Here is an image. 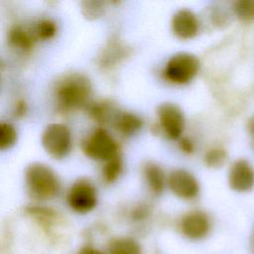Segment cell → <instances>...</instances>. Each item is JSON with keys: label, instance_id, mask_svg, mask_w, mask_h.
Listing matches in <instances>:
<instances>
[{"label": "cell", "instance_id": "1", "mask_svg": "<svg viewBox=\"0 0 254 254\" xmlns=\"http://www.w3.org/2000/svg\"><path fill=\"white\" fill-rule=\"evenodd\" d=\"M25 180L29 192L38 199L53 198L60 189L55 172L42 163L31 164L26 170Z\"/></svg>", "mask_w": 254, "mask_h": 254}, {"label": "cell", "instance_id": "2", "mask_svg": "<svg viewBox=\"0 0 254 254\" xmlns=\"http://www.w3.org/2000/svg\"><path fill=\"white\" fill-rule=\"evenodd\" d=\"M89 80L80 74L64 78L57 89L60 104L64 108H74L82 105L90 93Z\"/></svg>", "mask_w": 254, "mask_h": 254}, {"label": "cell", "instance_id": "3", "mask_svg": "<svg viewBox=\"0 0 254 254\" xmlns=\"http://www.w3.org/2000/svg\"><path fill=\"white\" fill-rule=\"evenodd\" d=\"M199 68L198 59L189 53H178L167 63L164 73L166 78L175 83H186L191 80Z\"/></svg>", "mask_w": 254, "mask_h": 254}, {"label": "cell", "instance_id": "4", "mask_svg": "<svg viewBox=\"0 0 254 254\" xmlns=\"http://www.w3.org/2000/svg\"><path fill=\"white\" fill-rule=\"evenodd\" d=\"M42 145L52 157L56 159L65 157L71 146L69 129L61 123L49 124L42 134Z\"/></svg>", "mask_w": 254, "mask_h": 254}, {"label": "cell", "instance_id": "5", "mask_svg": "<svg viewBox=\"0 0 254 254\" xmlns=\"http://www.w3.org/2000/svg\"><path fill=\"white\" fill-rule=\"evenodd\" d=\"M83 152L90 158L109 161L118 156V145L103 128L94 130L82 145Z\"/></svg>", "mask_w": 254, "mask_h": 254}, {"label": "cell", "instance_id": "6", "mask_svg": "<svg viewBox=\"0 0 254 254\" xmlns=\"http://www.w3.org/2000/svg\"><path fill=\"white\" fill-rule=\"evenodd\" d=\"M68 205L78 213H86L92 210L97 203L96 190L86 180L75 182L67 194Z\"/></svg>", "mask_w": 254, "mask_h": 254}, {"label": "cell", "instance_id": "7", "mask_svg": "<svg viewBox=\"0 0 254 254\" xmlns=\"http://www.w3.org/2000/svg\"><path fill=\"white\" fill-rule=\"evenodd\" d=\"M160 124L170 139H178L184 130L185 118L179 106L173 103H163L158 108Z\"/></svg>", "mask_w": 254, "mask_h": 254}, {"label": "cell", "instance_id": "8", "mask_svg": "<svg viewBox=\"0 0 254 254\" xmlns=\"http://www.w3.org/2000/svg\"><path fill=\"white\" fill-rule=\"evenodd\" d=\"M228 184L231 190L238 192L249 191L254 187V168L244 159L235 161L228 173Z\"/></svg>", "mask_w": 254, "mask_h": 254}, {"label": "cell", "instance_id": "9", "mask_svg": "<svg viewBox=\"0 0 254 254\" xmlns=\"http://www.w3.org/2000/svg\"><path fill=\"white\" fill-rule=\"evenodd\" d=\"M169 186L176 195L186 199L193 198L199 191L196 179L190 173L182 169L174 170L170 174Z\"/></svg>", "mask_w": 254, "mask_h": 254}, {"label": "cell", "instance_id": "10", "mask_svg": "<svg viewBox=\"0 0 254 254\" xmlns=\"http://www.w3.org/2000/svg\"><path fill=\"white\" fill-rule=\"evenodd\" d=\"M183 233L190 239L203 238L209 231L210 223L207 215L198 210L187 213L181 223Z\"/></svg>", "mask_w": 254, "mask_h": 254}, {"label": "cell", "instance_id": "11", "mask_svg": "<svg viewBox=\"0 0 254 254\" xmlns=\"http://www.w3.org/2000/svg\"><path fill=\"white\" fill-rule=\"evenodd\" d=\"M172 30L180 39L193 38L198 31V21L193 12L189 9L177 11L172 18Z\"/></svg>", "mask_w": 254, "mask_h": 254}, {"label": "cell", "instance_id": "12", "mask_svg": "<svg viewBox=\"0 0 254 254\" xmlns=\"http://www.w3.org/2000/svg\"><path fill=\"white\" fill-rule=\"evenodd\" d=\"M109 254H141L140 245L130 237L113 239L108 247Z\"/></svg>", "mask_w": 254, "mask_h": 254}, {"label": "cell", "instance_id": "13", "mask_svg": "<svg viewBox=\"0 0 254 254\" xmlns=\"http://www.w3.org/2000/svg\"><path fill=\"white\" fill-rule=\"evenodd\" d=\"M145 176L150 189L156 194L162 192L165 186V174L160 166L150 163L145 168Z\"/></svg>", "mask_w": 254, "mask_h": 254}, {"label": "cell", "instance_id": "14", "mask_svg": "<svg viewBox=\"0 0 254 254\" xmlns=\"http://www.w3.org/2000/svg\"><path fill=\"white\" fill-rule=\"evenodd\" d=\"M142 120L137 115L129 112L121 113L116 119V127L118 130L125 134L131 135L142 127Z\"/></svg>", "mask_w": 254, "mask_h": 254}, {"label": "cell", "instance_id": "15", "mask_svg": "<svg viewBox=\"0 0 254 254\" xmlns=\"http://www.w3.org/2000/svg\"><path fill=\"white\" fill-rule=\"evenodd\" d=\"M233 12L241 21H254V0H239L234 2Z\"/></svg>", "mask_w": 254, "mask_h": 254}, {"label": "cell", "instance_id": "16", "mask_svg": "<svg viewBox=\"0 0 254 254\" xmlns=\"http://www.w3.org/2000/svg\"><path fill=\"white\" fill-rule=\"evenodd\" d=\"M9 39L14 46L22 50H29L33 45V39L31 36L20 27H15L10 31Z\"/></svg>", "mask_w": 254, "mask_h": 254}, {"label": "cell", "instance_id": "17", "mask_svg": "<svg viewBox=\"0 0 254 254\" xmlns=\"http://www.w3.org/2000/svg\"><path fill=\"white\" fill-rule=\"evenodd\" d=\"M17 140V132L15 128L6 122L0 124V149L5 150L15 144Z\"/></svg>", "mask_w": 254, "mask_h": 254}, {"label": "cell", "instance_id": "18", "mask_svg": "<svg viewBox=\"0 0 254 254\" xmlns=\"http://www.w3.org/2000/svg\"><path fill=\"white\" fill-rule=\"evenodd\" d=\"M122 170V162L119 155L109 161H107L103 169V177L107 183L114 182L120 175Z\"/></svg>", "mask_w": 254, "mask_h": 254}, {"label": "cell", "instance_id": "19", "mask_svg": "<svg viewBox=\"0 0 254 254\" xmlns=\"http://www.w3.org/2000/svg\"><path fill=\"white\" fill-rule=\"evenodd\" d=\"M226 160H227L226 152L218 148L209 150L204 156L205 164L210 168H220L225 164Z\"/></svg>", "mask_w": 254, "mask_h": 254}, {"label": "cell", "instance_id": "20", "mask_svg": "<svg viewBox=\"0 0 254 254\" xmlns=\"http://www.w3.org/2000/svg\"><path fill=\"white\" fill-rule=\"evenodd\" d=\"M57 31L56 24L51 20H43L39 22L36 28V35L41 40L51 39Z\"/></svg>", "mask_w": 254, "mask_h": 254}, {"label": "cell", "instance_id": "21", "mask_svg": "<svg viewBox=\"0 0 254 254\" xmlns=\"http://www.w3.org/2000/svg\"><path fill=\"white\" fill-rule=\"evenodd\" d=\"M180 147L181 149L186 152V153H191L192 150H193V146H192V143L190 139L188 138H183L180 142Z\"/></svg>", "mask_w": 254, "mask_h": 254}, {"label": "cell", "instance_id": "22", "mask_svg": "<svg viewBox=\"0 0 254 254\" xmlns=\"http://www.w3.org/2000/svg\"><path fill=\"white\" fill-rule=\"evenodd\" d=\"M77 254H103V253L91 246H84L78 251Z\"/></svg>", "mask_w": 254, "mask_h": 254}]
</instances>
